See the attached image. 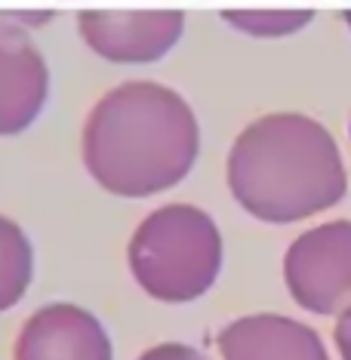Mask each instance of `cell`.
I'll return each instance as SVG.
<instances>
[{
    "label": "cell",
    "mask_w": 351,
    "mask_h": 360,
    "mask_svg": "<svg viewBox=\"0 0 351 360\" xmlns=\"http://www.w3.org/2000/svg\"><path fill=\"white\" fill-rule=\"evenodd\" d=\"M200 151V127L176 89L127 80L89 108L80 133L87 173L117 198H151L179 185Z\"/></svg>",
    "instance_id": "1"
},
{
    "label": "cell",
    "mask_w": 351,
    "mask_h": 360,
    "mask_svg": "<svg viewBox=\"0 0 351 360\" xmlns=\"http://www.w3.org/2000/svg\"><path fill=\"white\" fill-rule=\"evenodd\" d=\"M228 188L262 222H299L348 191L345 163L330 129L296 111L265 114L241 129L228 154Z\"/></svg>",
    "instance_id": "2"
},
{
    "label": "cell",
    "mask_w": 351,
    "mask_h": 360,
    "mask_svg": "<svg viewBox=\"0 0 351 360\" xmlns=\"http://www.w3.org/2000/svg\"><path fill=\"white\" fill-rule=\"evenodd\" d=\"M136 283L158 302H194L222 271V234L210 212L167 203L139 222L127 247Z\"/></svg>",
    "instance_id": "3"
},
{
    "label": "cell",
    "mask_w": 351,
    "mask_h": 360,
    "mask_svg": "<svg viewBox=\"0 0 351 360\" xmlns=\"http://www.w3.org/2000/svg\"><path fill=\"white\" fill-rule=\"evenodd\" d=\"M283 281L293 302L312 314L351 308V222L336 219L308 228L283 256Z\"/></svg>",
    "instance_id": "4"
},
{
    "label": "cell",
    "mask_w": 351,
    "mask_h": 360,
    "mask_svg": "<svg viewBox=\"0 0 351 360\" xmlns=\"http://www.w3.org/2000/svg\"><path fill=\"white\" fill-rule=\"evenodd\" d=\"M84 44L108 62L142 65L163 59L185 31L179 10H80Z\"/></svg>",
    "instance_id": "5"
},
{
    "label": "cell",
    "mask_w": 351,
    "mask_h": 360,
    "mask_svg": "<svg viewBox=\"0 0 351 360\" xmlns=\"http://www.w3.org/2000/svg\"><path fill=\"white\" fill-rule=\"evenodd\" d=\"M13 360H114L111 339L93 311L53 302L22 323Z\"/></svg>",
    "instance_id": "6"
},
{
    "label": "cell",
    "mask_w": 351,
    "mask_h": 360,
    "mask_svg": "<svg viewBox=\"0 0 351 360\" xmlns=\"http://www.w3.org/2000/svg\"><path fill=\"white\" fill-rule=\"evenodd\" d=\"M50 99V68L22 28L0 25V136H15L37 120Z\"/></svg>",
    "instance_id": "7"
},
{
    "label": "cell",
    "mask_w": 351,
    "mask_h": 360,
    "mask_svg": "<svg viewBox=\"0 0 351 360\" xmlns=\"http://www.w3.org/2000/svg\"><path fill=\"white\" fill-rule=\"evenodd\" d=\"M222 360H330L321 335L287 314H247L219 330Z\"/></svg>",
    "instance_id": "8"
},
{
    "label": "cell",
    "mask_w": 351,
    "mask_h": 360,
    "mask_svg": "<svg viewBox=\"0 0 351 360\" xmlns=\"http://www.w3.org/2000/svg\"><path fill=\"white\" fill-rule=\"evenodd\" d=\"M34 277V250L19 222L0 212V314L15 308Z\"/></svg>",
    "instance_id": "9"
},
{
    "label": "cell",
    "mask_w": 351,
    "mask_h": 360,
    "mask_svg": "<svg viewBox=\"0 0 351 360\" xmlns=\"http://www.w3.org/2000/svg\"><path fill=\"white\" fill-rule=\"evenodd\" d=\"M222 19L238 31L256 37H281L305 28L314 19L312 10H222Z\"/></svg>",
    "instance_id": "10"
},
{
    "label": "cell",
    "mask_w": 351,
    "mask_h": 360,
    "mask_svg": "<svg viewBox=\"0 0 351 360\" xmlns=\"http://www.w3.org/2000/svg\"><path fill=\"white\" fill-rule=\"evenodd\" d=\"M139 360H207L198 348L182 345V342H163V345L148 348Z\"/></svg>",
    "instance_id": "11"
},
{
    "label": "cell",
    "mask_w": 351,
    "mask_h": 360,
    "mask_svg": "<svg viewBox=\"0 0 351 360\" xmlns=\"http://www.w3.org/2000/svg\"><path fill=\"white\" fill-rule=\"evenodd\" d=\"M333 339H336V348H339L342 360H351V308L339 314L336 330H333Z\"/></svg>",
    "instance_id": "12"
},
{
    "label": "cell",
    "mask_w": 351,
    "mask_h": 360,
    "mask_svg": "<svg viewBox=\"0 0 351 360\" xmlns=\"http://www.w3.org/2000/svg\"><path fill=\"white\" fill-rule=\"evenodd\" d=\"M342 19H345V22H348V28H351V10H345V13H342Z\"/></svg>",
    "instance_id": "13"
},
{
    "label": "cell",
    "mask_w": 351,
    "mask_h": 360,
    "mask_svg": "<svg viewBox=\"0 0 351 360\" xmlns=\"http://www.w3.org/2000/svg\"><path fill=\"white\" fill-rule=\"evenodd\" d=\"M348 136H351V127H348Z\"/></svg>",
    "instance_id": "14"
}]
</instances>
